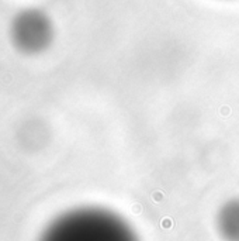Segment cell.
<instances>
[{
	"label": "cell",
	"instance_id": "cell-3",
	"mask_svg": "<svg viewBox=\"0 0 239 241\" xmlns=\"http://www.w3.org/2000/svg\"><path fill=\"white\" fill-rule=\"evenodd\" d=\"M222 227L232 237H239V204H231L222 213Z\"/></svg>",
	"mask_w": 239,
	"mask_h": 241
},
{
	"label": "cell",
	"instance_id": "cell-1",
	"mask_svg": "<svg viewBox=\"0 0 239 241\" xmlns=\"http://www.w3.org/2000/svg\"><path fill=\"white\" fill-rule=\"evenodd\" d=\"M130 231L121 220L103 210L82 209L66 213L53 221L47 231L51 240H117Z\"/></svg>",
	"mask_w": 239,
	"mask_h": 241
},
{
	"label": "cell",
	"instance_id": "cell-2",
	"mask_svg": "<svg viewBox=\"0 0 239 241\" xmlns=\"http://www.w3.org/2000/svg\"><path fill=\"white\" fill-rule=\"evenodd\" d=\"M13 38L27 52L40 51L51 38V24L38 10H25L13 23Z\"/></svg>",
	"mask_w": 239,
	"mask_h": 241
}]
</instances>
